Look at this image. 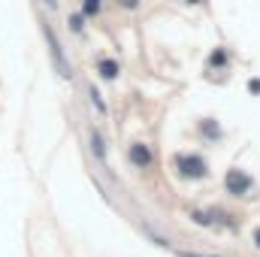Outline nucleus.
I'll list each match as a JSON object with an SVG mask.
<instances>
[{
  "label": "nucleus",
  "mask_w": 260,
  "mask_h": 257,
  "mask_svg": "<svg viewBox=\"0 0 260 257\" xmlns=\"http://www.w3.org/2000/svg\"><path fill=\"white\" fill-rule=\"evenodd\" d=\"M179 257H215V254H194V251H179Z\"/></svg>",
  "instance_id": "ddd939ff"
},
{
  "label": "nucleus",
  "mask_w": 260,
  "mask_h": 257,
  "mask_svg": "<svg viewBox=\"0 0 260 257\" xmlns=\"http://www.w3.org/2000/svg\"><path fill=\"white\" fill-rule=\"evenodd\" d=\"M70 27H73V30H82V15H73V18H70Z\"/></svg>",
  "instance_id": "9d476101"
},
{
  "label": "nucleus",
  "mask_w": 260,
  "mask_h": 257,
  "mask_svg": "<svg viewBox=\"0 0 260 257\" xmlns=\"http://www.w3.org/2000/svg\"><path fill=\"white\" fill-rule=\"evenodd\" d=\"M91 100H94V106H97V112H106V103L100 100V91H97V88H91Z\"/></svg>",
  "instance_id": "0eeeda50"
},
{
  "label": "nucleus",
  "mask_w": 260,
  "mask_h": 257,
  "mask_svg": "<svg viewBox=\"0 0 260 257\" xmlns=\"http://www.w3.org/2000/svg\"><path fill=\"white\" fill-rule=\"evenodd\" d=\"M118 3H121L124 9H136V6H139V0H118Z\"/></svg>",
  "instance_id": "f8f14e48"
},
{
  "label": "nucleus",
  "mask_w": 260,
  "mask_h": 257,
  "mask_svg": "<svg viewBox=\"0 0 260 257\" xmlns=\"http://www.w3.org/2000/svg\"><path fill=\"white\" fill-rule=\"evenodd\" d=\"M97 73H100L103 79H115V76H118V64H115V61H106V58H103V61L97 64Z\"/></svg>",
  "instance_id": "39448f33"
},
{
  "label": "nucleus",
  "mask_w": 260,
  "mask_h": 257,
  "mask_svg": "<svg viewBox=\"0 0 260 257\" xmlns=\"http://www.w3.org/2000/svg\"><path fill=\"white\" fill-rule=\"evenodd\" d=\"M127 157H130V164H136V167H148V164L154 160L151 148H148V145H142V142L130 145V148H127Z\"/></svg>",
  "instance_id": "20e7f679"
},
{
  "label": "nucleus",
  "mask_w": 260,
  "mask_h": 257,
  "mask_svg": "<svg viewBox=\"0 0 260 257\" xmlns=\"http://www.w3.org/2000/svg\"><path fill=\"white\" fill-rule=\"evenodd\" d=\"M254 245H257V248H260V227H257V230H254Z\"/></svg>",
  "instance_id": "4468645a"
},
{
  "label": "nucleus",
  "mask_w": 260,
  "mask_h": 257,
  "mask_svg": "<svg viewBox=\"0 0 260 257\" xmlns=\"http://www.w3.org/2000/svg\"><path fill=\"white\" fill-rule=\"evenodd\" d=\"M173 167L182 179H203L209 170H206V160L200 154H176L173 157Z\"/></svg>",
  "instance_id": "f257e3e1"
},
{
  "label": "nucleus",
  "mask_w": 260,
  "mask_h": 257,
  "mask_svg": "<svg viewBox=\"0 0 260 257\" xmlns=\"http://www.w3.org/2000/svg\"><path fill=\"white\" fill-rule=\"evenodd\" d=\"M40 6L49 9V12H55V9H58V0H40Z\"/></svg>",
  "instance_id": "1a4fd4ad"
},
{
  "label": "nucleus",
  "mask_w": 260,
  "mask_h": 257,
  "mask_svg": "<svg viewBox=\"0 0 260 257\" xmlns=\"http://www.w3.org/2000/svg\"><path fill=\"white\" fill-rule=\"evenodd\" d=\"M46 43H49V49H52V61H55V67H58L61 79H70L73 70H70V64H67V55H64V49H61V43L55 40V34H52L49 27H46Z\"/></svg>",
  "instance_id": "7ed1b4c3"
},
{
  "label": "nucleus",
  "mask_w": 260,
  "mask_h": 257,
  "mask_svg": "<svg viewBox=\"0 0 260 257\" xmlns=\"http://www.w3.org/2000/svg\"><path fill=\"white\" fill-rule=\"evenodd\" d=\"M224 188H227V194L245 197V194L254 188V182H251V176H245L242 170H227V176H224Z\"/></svg>",
  "instance_id": "f03ea898"
},
{
  "label": "nucleus",
  "mask_w": 260,
  "mask_h": 257,
  "mask_svg": "<svg viewBox=\"0 0 260 257\" xmlns=\"http://www.w3.org/2000/svg\"><path fill=\"white\" fill-rule=\"evenodd\" d=\"M85 9H88V12H97V9H100V0H88Z\"/></svg>",
  "instance_id": "9b49d317"
},
{
  "label": "nucleus",
  "mask_w": 260,
  "mask_h": 257,
  "mask_svg": "<svg viewBox=\"0 0 260 257\" xmlns=\"http://www.w3.org/2000/svg\"><path fill=\"white\" fill-rule=\"evenodd\" d=\"M91 142H94V154H97V157H106V151H103V139H100L97 130L91 133Z\"/></svg>",
  "instance_id": "423d86ee"
},
{
  "label": "nucleus",
  "mask_w": 260,
  "mask_h": 257,
  "mask_svg": "<svg viewBox=\"0 0 260 257\" xmlns=\"http://www.w3.org/2000/svg\"><path fill=\"white\" fill-rule=\"evenodd\" d=\"M191 218H194V224H203V227H209V224H212V218H209L206 212H194Z\"/></svg>",
  "instance_id": "6e6552de"
}]
</instances>
